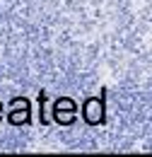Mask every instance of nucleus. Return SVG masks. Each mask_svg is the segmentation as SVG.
<instances>
[{
  "instance_id": "2",
  "label": "nucleus",
  "mask_w": 152,
  "mask_h": 157,
  "mask_svg": "<svg viewBox=\"0 0 152 157\" xmlns=\"http://www.w3.org/2000/svg\"><path fill=\"white\" fill-rule=\"evenodd\" d=\"M75 111H77V104L70 97H58L53 101V109H51V116L56 123L60 126H73L75 123Z\"/></svg>"
},
{
  "instance_id": "3",
  "label": "nucleus",
  "mask_w": 152,
  "mask_h": 157,
  "mask_svg": "<svg viewBox=\"0 0 152 157\" xmlns=\"http://www.w3.org/2000/svg\"><path fill=\"white\" fill-rule=\"evenodd\" d=\"M10 116L7 121L12 123V126H27V123H32V101L27 97H15L10 101Z\"/></svg>"
},
{
  "instance_id": "4",
  "label": "nucleus",
  "mask_w": 152,
  "mask_h": 157,
  "mask_svg": "<svg viewBox=\"0 0 152 157\" xmlns=\"http://www.w3.org/2000/svg\"><path fill=\"white\" fill-rule=\"evenodd\" d=\"M46 99H48V97H46V92H44V90H39V106H41V123H44V126L51 121L48 114H46Z\"/></svg>"
},
{
  "instance_id": "1",
  "label": "nucleus",
  "mask_w": 152,
  "mask_h": 157,
  "mask_svg": "<svg viewBox=\"0 0 152 157\" xmlns=\"http://www.w3.org/2000/svg\"><path fill=\"white\" fill-rule=\"evenodd\" d=\"M104 99H106V90H101V94H99V97L85 99V104H82V118H85L89 126L104 123V118H106V114H104V111H106Z\"/></svg>"
},
{
  "instance_id": "5",
  "label": "nucleus",
  "mask_w": 152,
  "mask_h": 157,
  "mask_svg": "<svg viewBox=\"0 0 152 157\" xmlns=\"http://www.w3.org/2000/svg\"><path fill=\"white\" fill-rule=\"evenodd\" d=\"M0 111H2V101H0Z\"/></svg>"
}]
</instances>
